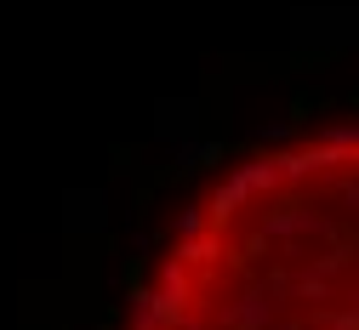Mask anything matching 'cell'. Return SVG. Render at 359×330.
Here are the masks:
<instances>
[{
    "mask_svg": "<svg viewBox=\"0 0 359 330\" xmlns=\"http://www.w3.org/2000/svg\"><path fill=\"white\" fill-rule=\"evenodd\" d=\"M126 330H359V125L229 165L165 233Z\"/></svg>",
    "mask_w": 359,
    "mask_h": 330,
    "instance_id": "6da1fadb",
    "label": "cell"
}]
</instances>
